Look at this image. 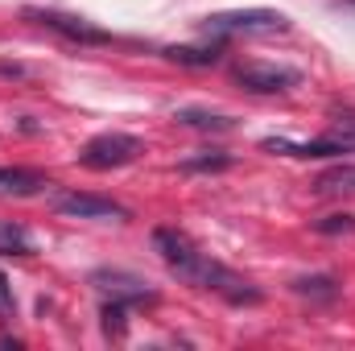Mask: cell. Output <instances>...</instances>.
Instances as JSON below:
<instances>
[{
	"label": "cell",
	"instance_id": "obj_1",
	"mask_svg": "<svg viewBox=\"0 0 355 351\" xmlns=\"http://www.w3.org/2000/svg\"><path fill=\"white\" fill-rule=\"evenodd\" d=\"M153 248L162 252V261L170 264V273H178L186 285L194 289H207V293H219L223 302L232 306H257L261 302V289L240 277L236 268H227L223 261H215L211 252H202L186 232L178 228H157L153 232Z\"/></svg>",
	"mask_w": 355,
	"mask_h": 351
},
{
	"label": "cell",
	"instance_id": "obj_2",
	"mask_svg": "<svg viewBox=\"0 0 355 351\" xmlns=\"http://www.w3.org/2000/svg\"><path fill=\"white\" fill-rule=\"evenodd\" d=\"M289 29V17L281 12H268V8H248V12H215L202 21V33H215V37H248V33H285Z\"/></svg>",
	"mask_w": 355,
	"mask_h": 351
},
{
	"label": "cell",
	"instance_id": "obj_3",
	"mask_svg": "<svg viewBox=\"0 0 355 351\" xmlns=\"http://www.w3.org/2000/svg\"><path fill=\"white\" fill-rule=\"evenodd\" d=\"M137 153H141L137 137H128V132H99L79 149V162L87 170H120V166L137 162Z\"/></svg>",
	"mask_w": 355,
	"mask_h": 351
},
{
	"label": "cell",
	"instance_id": "obj_4",
	"mask_svg": "<svg viewBox=\"0 0 355 351\" xmlns=\"http://www.w3.org/2000/svg\"><path fill=\"white\" fill-rule=\"evenodd\" d=\"M25 17H29V21H37L42 29L62 33L67 42H83V46H103V42H112V33H107V29L91 25L87 17H75V12H58V8H29Z\"/></svg>",
	"mask_w": 355,
	"mask_h": 351
},
{
	"label": "cell",
	"instance_id": "obj_5",
	"mask_svg": "<svg viewBox=\"0 0 355 351\" xmlns=\"http://www.w3.org/2000/svg\"><path fill=\"white\" fill-rule=\"evenodd\" d=\"M232 79L244 91H257V95H277V91H289L302 83V75L293 67H268V62H248V67H236Z\"/></svg>",
	"mask_w": 355,
	"mask_h": 351
},
{
	"label": "cell",
	"instance_id": "obj_6",
	"mask_svg": "<svg viewBox=\"0 0 355 351\" xmlns=\"http://www.w3.org/2000/svg\"><path fill=\"white\" fill-rule=\"evenodd\" d=\"M54 207L62 215H75V219H128L124 203L103 198V194H87V190H67V194H58Z\"/></svg>",
	"mask_w": 355,
	"mask_h": 351
},
{
	"label": "cell",
	"instance_id": "obj_7",
	"mask_svg": "<svg viewBox=\"0 0 355 351\" xmlns=\"http://www.w3.org/2000/svg\"><path fill=\"white\" fill-rule=\"evenodd\" d=\"M107 298H116V302H157V289L149 285V281H141V277H132V273H120V268H99L95 277H91Z\"/></svg>",
	"mask_w": 355,
	"mask_h": 351
},
{
	"label": "cell",
	"instance_id": "obj_8",
	"mask_svg": "<svg viewBox=\"0 0 355 351\" xmlns=\"http://www.w3.org/2000/svg\"><path fill=\"white\" fill-rule=\"evenodd\" d=\"M50 190V178L42 170H25V166H0V194L8 198H33Z\"/></svg>",
	"mask_w": 355,
	"mask_h": 351
},
{
	"label": "cell",
	"instance_id": "obj_9",
	"mask_svg": "<svg viewBox=\"0 0 355 351\" xmlns=\"http://www.w3.org/2000/svg\"><path fill=\"white\" fill-rule=\"evenodd\" d=\"M318 194H355V162H339L314 178Z\"/></svg>",
	"mask_w": 355,
	"mask_h": 351
},
{
	"label": "cell",
	"instance_id": "obj_10",
	"mask_svg": "<svg viewBox=\"0 0 355 351\" xmlns=\"http://www.w3.org/2000/svg\"><path fill=\"white\" fill-rule=\"evenodd\" d=\"M166 58L178 62V67H215L223 58V50L219 46H170Z\"/></svg>",
	"mask_w": 355,
	"mask_h": 351
},
{
	"label": "cell",
	"instance_id": "obj_11",
	"mask_svg": "<svg viewBox=\"0 0 355 351\" xmlns=\"http://www.w3.org/2000/svg\"><path fill=\"white\" fill-rule=\"evenodd\" d=\"M293 293H302V298H314V302H335V298H339V281H335L331 273L297 277V281H293Z\"/></svg>",
	"mask_w": 355,
	"mask_h": 351
},
{
	"label": "cell",
	"instance_id": "obj_12",
	"mask_svg": "<svg viewBox=\"0 0 355 351\" xmlns=\"http://www.w3.org/2000/svg\"><path fill=\"white\" fill-rule=\"evenodd\" d=\"M0 257H33V236L21 223H0Z\"/></svg>",
	"mask_w": 355,
	"mask_h": 351
},
{
	"label": "cell",
	"instance_id": "obj_13",
	"mask_svg": "<svg viewBox=\"0 0 355 351\" xmlns=\"http://www.w3.org/2000/svg\"><path fill=\"white\" fill-rule=\"evenodd\" d=\"M232 166H236V157H232L227 149H207V153L182 162L186 174H219V170H232Z\"/></svg>",
	"mask_w": 355,
	"mask_h": 351
},
{
	"label": "cell",
	"instance_id": "obj_14",
	"mask_svg": "<svg viewBox=\"0 0 355 351\" xmlns=\"http://www.w3.org/2000/svg\"><path fill=\"white\" fill-rule=\"evenodd\" d=\"M178 120L190 124V128H202V132H227V128H232V116L202 112V108H186V112H178Z\"/></svg>",
	"mask_w": 355,
	"mask_h": 351
},
{
	"label": "cell",
	"instance_id": "obj_15",
	"mask_svg": "<svg viewBox=\"0 0 355 351\" xmlns=\"http://www.w3.org/2000/svg\"><path fill=\"white\" fill-rule=\"evenodd\" d=\"M99 314H103V331L120 339V335H124V327H128V323H124V302H116V298H112V302H103V310H99Z\"/></svg>",
	"mask_w": 355,
	"mask_h": 351
},
{
	"label": "cell",
	"instance_id": "obj_16",
	"mask_svg": "<svg viewBox=\"0 0 355 351\" xmlns=\"http://www.w3.org/2000/svg\"><path fill=\"white\" fill-rule=\"evenodd\" d=\"M322 236H339V232H355V215H327V219H318L314 223Z\"/></svg>",
	"mask_w": 355,
	"mask_h": 351
},
{
	"label": "cell",
	"instance_id": "obj_17",
	"mask_svg": "<svg viewBox=\"0 0 355 351\" xmlns=\"http://www.w3.org/2000/svg\"><path fill=\"white\" fill-rule=\"evenodd\" d=\"M17 310V298H12V289H8V277L0 273V314H12Z\"/></svg>",
	"mask_w": 355,
	"mask_h": 351
},
{
	"label": "cell",
	"instance_id": "obj_18",
	"mask_svg": "<svg viewBox=\"0 0 355 351\" xmlns=\"http://www.w3.org/2000/svg\"><path fill=\"white\" fill-rule=\"evenodd\" d=\"M331 128H339V132H347V137L355 141V112H343V116H335V124H331Z\"/></svg>",
	"mask_w": 355,
	"mask_h": 351
},
{
	"label": "cell",
	"instance_id": "obj_19",
	"mask_svg": "<svg viewBox=\"0 0 355 351\" xmlns=\"http://www.w3.org/2000/svg\"><path fill=\"white\" fill-rule=\"evenodd\" d=\"M352 4H355V0H352Z\"/></svg>",
	"mask_w": 355,
	"mask_h": 351
}]
</instances>
